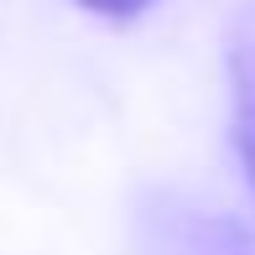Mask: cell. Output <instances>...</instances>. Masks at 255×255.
Returning <instances> with one entry per match:
<instances>
[{"mask_svg":"<svg viewBox=\"0 0 255 255\" xmlns=\"http://www.w3.org/2000/svg\"><path fill=\"white\" fill-rule=\"evenodd\" d=\"M84 10H94V16H110V21H125V16H141L151 0H78Z\"/></svg>","mask_w":255,"mask_h":255,"instance_id":"2","label":"cell"},{"mask_svg":"<svg viewBox=\"0 0 255 255\" xmlns=\"http://www.w3.org/2000/svg\"><path fill=\"white\" fill-rule=\"evenodd\" d=\"M235 146L255 188V47L235 52Z\"/></svg>","mask_w":255,"mask_h":255,"instance_id":"1","label":"cell"}]
</instances>
